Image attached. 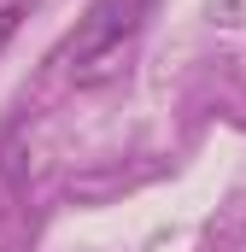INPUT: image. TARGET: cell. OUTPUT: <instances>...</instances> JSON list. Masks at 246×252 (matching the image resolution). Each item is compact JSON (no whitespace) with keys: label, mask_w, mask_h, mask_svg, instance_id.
I'll return each mask as SVG.
<instances>
[{"label":"cell","mask_w":246,"mask_h":252,"mask_svg":"<svg viewBox=\"0 0 246 252\" xmlns=\"http://www.w3.org/2000/svg\"><path fill=\"white\" fill-rule=\"evenodd\" d=\"M153 6L158 0H88V12L76 18V30L59 47L70 88L118 82L135 59V47H141V35H147V24H153Z\"/></svg>","instance_id":"1"},{"label":"cell","mask_w":246,"mask_h":252,"mask_svg":"<svg viewBox=\"0 0 246 252\" xmlns=\"http://www.w3.org/2000/svg\"><path fill=\"white\" fill-rule=\"evenodd\" d=\"M24 188H30V153H24L18 135H6V141H0V235L18 223V211H24Z\"/></svg>","instance_id":"2"},{"label":"cell","mask_w":246,"mask_h":252,"mask_svg":"<svg viewBox=\"0 0 246 252\" xmlns=\"http://www.w3.org/2000/svg\"><path fill=\"white\" fill-rule=\"evenodd\" d=\"M24 12H30V0H6V6H0V53H6V41L18 35V24H24Z\"/></svg>","instance_id":"3"}]
</instances>
